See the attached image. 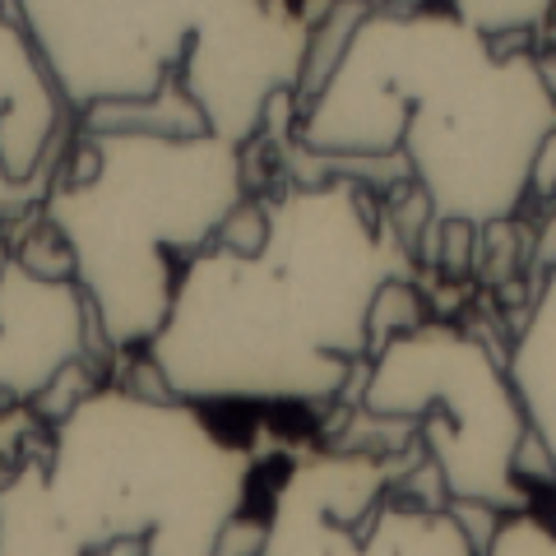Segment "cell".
<instances>
[{
	"mask_svg": "<svg viewBox=\"0 0 556 556\" xmlns=\"http://www.w3.org/2000/svg\"><path fill=\"white\" fill-rule=\"evenodd\" d=\"M506 380L529 422L538 455L552 459L556 450V288L552 278H543L525 325H519V343L506 362Z\"/></svg>",
	"mask_w": 556,
	"mask_h": 556,
	"instance_id": "9c48e42d",
	"label": "cell"
},
{
	"mask_svg": "<svg viewBox=\"0 0 556 556\" xmlns=\"http://www.w3.org/2000/svg\"><path fill=\"white\" fill-rule=\"evenodd\" d=\"M362 413L413 422L450 501L496 515L529 510L525 445L533 437L506 367L478 334L459 325L394 329L362 380Z\"/></svg>",
	"mask_w": 556,
	"mask_h": 556,
	"instance_id": "52a82bcc",
	"label": "cell"
},
{
	"mask_svg": "<svg viewBox=\"0 0 556 556\" xmlns=\"http://www.w3.org/2000/svg\"><path fill=\"white\" fill-rule=\"evenodd\" d=\"M376 5H390V10H413V5L450 10L468 28H478L482 38L519 42V38L543 33L552 0H376Z\"/></svg>",
	"mask_w": 556,
	"mask_h": 556,
	"instance_id": "8fae6325",
	"label": "cell"
},
{
	"mask_svg": "<svg viewBox=\"0 0 556 556\" xmlns=\"http://www.w3.org/2000/svg\"><path fill=\"white\" fill-rule=\"evenodd\" d=\"M0 556H75L38 496L33 459L0 482Z\"/></svg>",
	"mask_w": 556,
	"mask_h": 556,
	"instance_id": "30bf717a",
	"label": "cell"
},
{
	"mask_svg": "<svg viewBox=\"0 0 556 556\" xmlns=\"http://www.w3.org/2000/svg\"><path fill=\"white\" fill-rule=\"evenodd\" d=\"M552 135L543 56L427 5L362 14L298 121L311 159H404L437 228L510 223L547 181Z\"/></svg>",
	"mask_w": 556,
	"mask_h": 556,
	"instance_id": "7a4b0ae2",
	"label": "cell"
},
{
	"mask_svg": "<svg viewBox=\"0 0 556 556\" xmlns=\"http://www.w3.org/2000/svg\"><path fill=\"white\" fill-rule=\"evenodd\" d=\"M260 556H478V543L399 464L316 450L274 482Z\"/></svg>",
	"mask_w": 556,
	"mask_h": 556,
	"instance_id": "ba28073f",
	"label": "cell"
},
{
	"mask_svg": "<svg viewBox=\"0 0 556 556\" xmlns=\"http://www.w3.org/2000/svg\"><path fill=\"white\" fill-rule=\"evenodd\" d=\"M408 274L404 232L362 181L283 186L251 237L223 232L181 269L149 367L190 408L329 404Z\"/></svg>",
	"mask_w": 556,
	"mask_h": 556,
	"instance_id": "6da1fadb",
	"label": "cell"
},
{
	"mask_svg": "<svg viewBox=\"0 0 556 556\" xmlns=\"http://www.w3.org/2000/svg\"><path fill=\"white\" fill-rule=\"evenodd\" d=\"M255 455L204 408L93 390L33 459L38 496L75 556H218L251 496Z\"/></svg>",
	"mask_w": 556,
	"mask_h": 556,
	"instance_id": "5b68a950",
	"label": "cell"
},
{
	"mask_svg": "<svg viewBox=\"0 0 556 556\" xmlns=\"http://www.w3.org/2000/svg\"><path fill=\"white\" fill-rule=\"evenodd\" d=\"M14 24L84 126L204 130L247 149L298 89V0H14Z\"/></svg>",
	"mask_w": 556,
	"mask_h": 556,
	"instance_id": "3957f363",
	"label": "cell"
},
{
	"mask_svg": "<svg viewBox=\"0 0 556 556\" xmlns=\"http://www.w3.org/2000/svg\"><path fill=\"white\" fill-rule=\"evenodd\" d=\"M65 102L24 28L0 14V394L38 399L75 367L89 306L65 265L38 260L42 200L65 163Z\"/></svg>",
	"mask_w": 556,
	"mask_h": 556,
	"instance_id": "8992f818",
	"label": "cell"
},
{
	"mask_svg": "<svg viewBox=\"0 0 556 556\" xmlns=\"http://www.w3.org/2000/svg\"><path fill=\"white\" fill-rule=\"evenodd\" d=\"M247 204V149L204 130L84 126L42 200L89 325L112 348H144L181 269Z\"/></svg>",
	"mask_w": 556,
	"mask_h": 556,
	"instance_id": "277c9868",
	"label": "cell"
},
{
	"mask_svg": "<svg viewBox=\"0 0 556 556\" xmlns=\"http://www.w3.org/2000/svg\"><path fill=\"white\" fill-rule=\"evenodd\" d=\"M478 556H556V538H552L543 515L510 510L492 529V538H486V547Z\"/></svg>",
	"mask_w": 556,
	"mask_h": 556,
	"instance_id": "7c38bea8",
	"label": "cell"
}]
</instances>
